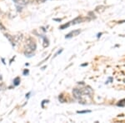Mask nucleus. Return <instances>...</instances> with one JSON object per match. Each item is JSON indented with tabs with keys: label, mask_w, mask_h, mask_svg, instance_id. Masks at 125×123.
I'll return each mask as SVG.
<instances>
[{
	"label": "nucleus",
	"mask_w": 125,
	"mask_h": 123,
	"mask_svg": "<svg viewBox=\"0 0 125 123\" xmlns=\"http://www.w3.org/2000/svg\"><path fill=\"white\" fill-rule=\"evenodd\" d=\"M36 43L35 41L31 38H29L27 40H26L25 43V47H24V49H25V52H24V54L28 57H31V55L33 54V52L35 51L36 49Z\"/></svg>",
	"instance_id": "obj_1"
},
{
	"label": "nucleus",
	"mask_w": 125,
	"mask_h": 123,
	"mask_svg": "<svg viewBox=\"0 0 125 123\" xmlns=\"http://www.w3.org/2000/svg\"><path fill=\"white\" fill-rule=\"evenodd\" d=\"M80 33H81V30H80V29L74 30V31L70 32L69 33L67 34V35L65 36V38H72V37H74V36H78Z\"/></svg>",
	"instance_id": "obj_2"
},
{
	"label": "nucleus",
	"mask_w": 125,
	"mask_h": 123,
	"mask_svg": "<svg viewBox=\"0 0 125 123\" xmlns=\"http://www.w3.org/2000/svg\"><path fill=\"white\" fill-rule=\"evenodd\" d=\"M73 96H75L77 99H80V98L82 97V92L81 90L78 89V88H74L73 90Z\"/></svg>",
	"instance_id": "obj_3"
},
{
	"label": "nucleus",
	"mask_w": 125,
	"mask_h": 123,
	"mask_svg": "<svg viewBox=\"0 0 125 123\" xmlns=\"http://www.w3.org/2000/svg\"><path fill=\"white\" fill-rule=\"evenodd\" d=\"M23 40V35L22 34H19V35L13 36V41H14V44H19L22 42Z\"/></svg>",
	"instance_id": "obj_4"
},
{
	"label": "nucleus",
	"mask_w": 125,
	"mask_h": 123,
	"mask_svg": "<svg viewBox=\"0 0 125 123\" xmlns=\"http://www.w3.org/2000/svg\"><path fill=\"white\" fill-rule=\"evenodd\" d=\"M81 92L83 94H85V95H91L93 93V91L89 86L85 87V88H83V89H81Z\"/></svg>",
	"instance_id": "obj_5"
},
{
	"label": "nucleus",
	"mask_w": 125,
	"mask_h": 123,
	"mask_svg": "<svg viewBox=\"0 0 125 123\" xmlns=\"http://www.w3.org/2000/svg\"><path fill=\"white\" fill-rule=\"evenodd\" d=\"M5 37L9 40V42L11 43L12 45H13V46H15L14 41H13V36H11V35H9V34H5Z\"/></svg>",
	"instance_id": "obj_6"
},
{
	"label": "nucleus",
	"mask_w": 125,
	"mask_h": 123,
	"mask_svg": "<svg viewBox=\"0 0 125 123\" xmlns=\"http://www.w3.org/2000/svg\"><path fill=\"white\" fill-rule=\"evenodd\" d=\"M83 21V19H81V18L80 17H78L77 19H75L74 20H73L72 22H70V23H71V24H77V23H81V22Z\"/></svg>",
	"instance_id": "obj_7"
},
{
	"label": "nucleus",
	"mask_w": 125,
	"mask_h": 123,
	"mask_svg": "<svg viewBox=\"0 0 125 123\" xmlns=\"http://www.w3.org/2000/svg\"><path fill=\"white\" fill-rule=\"evenodd\" d=\"M117 106H121V107H124V106H125V98H124V99H122V100L118 101V103H117Z\"/></svg>",
	"instance_id": "obj_8"
},
{
	"label": "nucleus",
	"mask_w": 125,
	"mask_h": 123,
	"mask_svg": "<svg viewBox=\"0 0 125 123\" xmlns=\"http://www.w3.org/2000/svg\"><path fill=\"white\" fill-rule=\"evenodd\" d=\"M43 47H48L49 43H48V40L47 39V38L43 37Z\"/></svg>",
	"instance_id": "obj_9"
},
{
	"label": "nucleus",
	"mask_w": 125,
	"mask_h": 123,
	"mask_svg": "<svg viewBox=\"0 0 125 123\" xmlns=\"http://www.w3.org/2000/svg\"><path fill=\"white\" fill-rule=\"evenodd\" d=\"M20 83V77H16L14 80H13V84L14 86H19Z\"/></svg>",
	"instance_id": "obj_10"
},
{
	"label": "nucleus",
	"mask_w": 125,
	"mask_h": 123,
	"mask_svg": "<svg viewBox=\"0 0 125 123\" xmlns=\"http://www.w3.org/2000/svg\"><path fill=\"white\" fill-rule=\"evenodd\" d=\"M91 111L90 110H85V111H78L77 113L78 114H83V113H90Z\"/></svg>",
	"instance_id": "obj_11"
},
{
	"label": "nucleus",
	"mask_w": 125,
	"mask_h": 123,
	"mask_svg": "<svg viewBox=\"0 0 125 123\" xmlns=\"http://www.w3.org/2000/svg\"><path fill=\"white\" fill-rule=\"evenodd\" d=\"M70 25H71V23H66V24H63V25L60 26L59 28H60V29H65L66 28H68Z\"/></svg>",
	"instance_id": "obj_12"
},
{
	"label": "nucleus",
	"mask_w": 125,
	"mask_h": 123,
	"mask_svg": "<svg viewBox=\"0 0 125 123\" xmlns=\"http://www.w3.org/2000/svg\"><path fill=\"white\" fill-rule=\"evenodd\" d=\"M29 70H28V69H25V70H24V71H23V75H24V76L28 75V74H29Z\"/></svg>",
	"instance_id": "obj_13"
},
{
	"label": "nucleus",
	"mask_w": 125,
	"mask_h": 123,
	"mask_svg": "<svg viewBox=\"0 0 125 123\" xmlns=\"http://www.w3.org/2000/svg\"><path fill=\"white\" fill-rule=\"evenodd\" d=\"M0 29H2V30H5V27L1 23H0Z\"/></svg>",
	"instance_id": "obj_14"
},
{
	"label": "nucleus",
	"mask_w": 125,
	"mask_h": 123,
	"mask_svg": "<svg viewBox=\"0 0 125 123\" xmlns=\"http://www.w3.org/2000/svg\"><path fill=\"white\" fill-rule=\"evenodd\" d=\"M62 52V49H61V50H60V51H58V52H57V53H56L55 55H54V57H56V56H58V54H60V53H61Z\"/></svg>",
	"instance_id": "obj_15"
},
{
	"label": "nucleus",
	"mask_w": 125,
	"mask_h": 123,
	"mask_svg": "<svg viewBox=\"0 0 125 123\" xmlns=\"http://www.w3.org/2000/svg\"><path fill=\"white\" fill-rule=\"evenodd\" d=\"M102 34H103V33H98V34H97V38H99L102 36Z\"/></svg>",
	"instance_id": "obj_16"
},
{
	"label": "nucleus",
	"mask_w": 125,
	"mask_h": 123,
	"mask_svg": "<svg viewBox=\"0 0 125 123\" xmlns=\"http://www.w3.org/2000/svg\"><path fill=\"white\" fill-rule=\"evenodd\" d=\"M39 3H44V2H46L47 0H37Z\"/></svg>",
	"instance_id": "obj_17"
},
{
	"label": "nucleus",
	"mask_w": 125,
	"mask_h": 123,
	"mask_svg": "<svg viewBox=\"0 0 125 123\" xmlns=\"http://www.w3.org/2000/svg\"><path fill=\"white\" fill-rule=\"evenodd\" d=\"M54 21H58V22H61L62 21V19H54Z\"/></svg>",
	"instance_id": "obj_18"
},
{
	"label": "nucleus",
	"mask_w": 125,
	"mask_h": 123,
	"mask_svg": "<svg viewBox=\"0 0 125 123\" xmlns=\"http://www.w3.org/2000/svg\"><path fill=\"white\" fill-rule=\"evenodd\" d=\"M87 65H88V63H87V62H86V63H84V64H82V66H87Z\"/></svg>",
	"instance_id": "obj_19"
},
{
	"label": "nucleus",
	"mask_w": 125,
	"mask_h": 123,
	"mask_svg": "<svg viewBox=\"0 0 125 123\" xmlns=\"http://www.w3.org/2000/svg\"><path fill=\"white\" fill-rule=\"evenodd\" d=\"M30 93H31V92H29V93H28L27 95H26V97H29V95H30Z\"/></svg>",
	"instance_id": "obj_20"
},
{
	"label": "nucleus",
	"mask_w": 125,
	"mask_h": 123,
	"mask_svg": "<svg viewBox=\"0 0 125 123\" xmlns=\"http://www.w3.org/2000/svg\"><path fill=\"white\" fill-rule=\"evenodd\" d=\"M124 22H125V20H124V21H120L119 23H124Z\"/></svg>",
	"instance_id": "obj_21"
}]
</instances>
